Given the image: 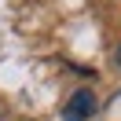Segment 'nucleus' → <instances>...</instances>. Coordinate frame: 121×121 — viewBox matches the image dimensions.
<instances>
[{"mask_svg":"<svg viewBox=\"0 0 121 121\" xmlns=\"http://www.w3.org/2000/svg\"><path fill=\"white\" fill-rule=\"evenodd\" d=\"M92 114H95V95H92L88 88H81V92H73V95H70L62 117H66V121H88Z\"/></svg>","mask_w":121,"mask_h":121,"instance_id":"obj_1","label":"nucleus"},{"mask_svg":"<svg viewBox=\"0 0 121 121\" xmlns=\"http://www.w3.org/2000/svg\"><path fill=\"white\" fill-rule=\"evenodd\" d=\"M114 59H117V66H121V48H117V55H114Z\"/></svg>","mask_w":121,"mask_h":121,"instance_id":"obj_2","label":"nucleus"}]
</instances>
